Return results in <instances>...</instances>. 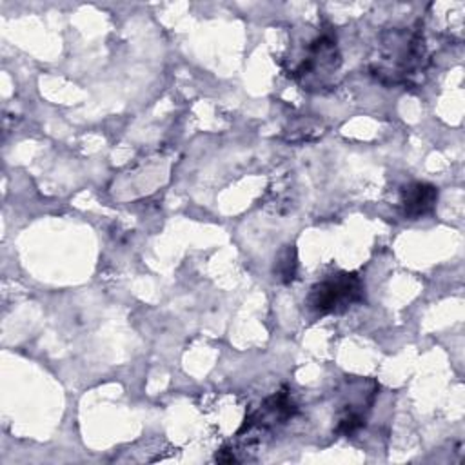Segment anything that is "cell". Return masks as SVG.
Here are the masks:
<instances>
[{
    "label": "cell",
    "mask_w": 465,
    "mask_h": 465,
    "mask_svg": "<svg viewBox=\"0 0 465 465\" xmlns=\"http://www.w3.org/2000/svg\"><path fill=\"white\" fill-rule=\"evenodd\" d=\"M427 45L420 27H392L380 33L369 71L383 85H411L427 67Z\"/></svg>",
    "instance_id": "1"
},
{
    "label": "cell",
    "mask_w": 465,
    "mask_h": 465,
    "mask_svg": "<svg viewBox=\"0 0 465 465\" xmlns=\"http://www.w3.org/2000/svg\"><path fill=\"white\" fill-rule=\"evenodd\" d=\"M341 58L336 45V36L331 33H322L311 38L303 54L294 67L289 69V74L309 91H322L332 85L334 73H338Z\"/></svg>",
    "instance_id": "2"
},
{
    "label": "cell",
    "mask_w": 465,
    "mask_h": 465,
    "mask_svg": "<svg viewBox=\"0 0 465 465\" xmlns=\"http://www.w3.org/2000/svg\"><path fill=\"white\" fill-rule=\"evenodd\" d=\"M365 300V285L356 272H338L311 287L307 305L316 314H341Z\"/></svg>",
    "instance_id": "3"
},
{
    "label": "cell",
    "mask_w": 465,
    "mask_h": 465,
    "mask_svg": "<svg viewBox=\"0 0 465 465\" xmlns=\"http://www.w3.org/2000/svg\"><path fill=\"white\" fill-rule=\"evenodd\" d=\"M296 412V405L291 400V394L287 389H282L274 394H271L269 398L263 400V403L260 405L258 411L251 412L243 425L240 427L238 434L252 429V427H262V429H269L280 423H285L289 418H292V414Z\"/></svg>",
    "instance_id": "4"
},
{
    "label": "cell",
    "mask_w": 465,
    "mask_h": 465,
    "mask_svg": "<svg viewBox=\"0 0 465 465\" xmlns=\"http://www.w3.org/2000/svg\"><path fill=\"white\" fill-rule=\"evenodd\" d=\"M438 187L427 182H411L401 189L400 207L401 214L409 220H418L436 207Z\"/></svg>",
    "instance_id": "5"
},
{
    "label": "cell",
    "mask_w": 465,
    "mask_h": 465,
    "mask_svg": "<svg viewBox=\"0 0 465 465\" xmlns=\"http://www.w3.org/2000/svg\"><path fill=\"white\" fill-rule=\"evenodd\" d=\"M272 272H274V278L280 283H291L296 278V272H298V252H296L294 243L283 245V249L278 252V256L274 260Z\"/></svg>",
    "instance_id": "6"
}]
</instances>
